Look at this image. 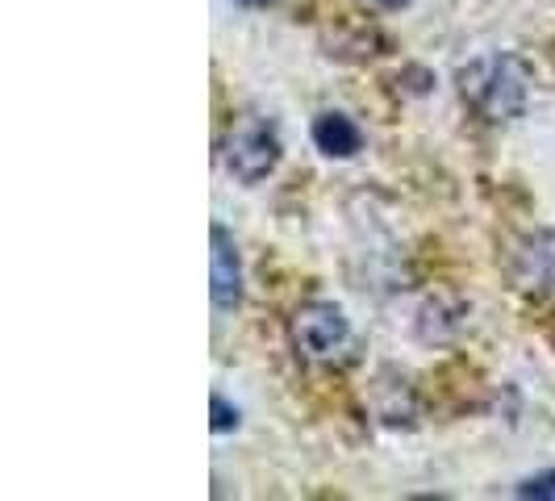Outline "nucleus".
Here are the masks:
<instances>
[{
  "label": "nucleus",
  "instance_id": "obj_8",
  "mask_svg": "<svg viewBox=\"0 0 555 501\" xmlns=\"http://www.w3.org/2000/svg\"><path fill=\"white\" fill-rule=\"evenodd\" d=\"M376 4H385V9H401V4H410V0H376Z\"/></svg>",
  "mask_w": 555,
  "mask_h": 501
},
{
  "label": "nucleus",
  "instance_id": "obj_5",
  "mask_svg": "<svg viewBox=\"0 0 555 501\" xmlns=\"http://www.w3.org/2000/svg\"><path fill=\"white\" fill-rule=\"evenodd\" d=\"M313 142H318V151L347 159V155L360 151L363 139H360V126H356L351 117H343V113H322V117L313 121Z\"/></svg>",
  "mask_w": 555,
  "mask_h": 501
},
{
  "label": "nucleus",
  "instance_id": "obj_1",
  "mask_svg": "<svg viewBox=\"0 0 555 501\" xmlns=\"http://www.w3.org/2000/svg\"><path fill=\"white\" fill-rule=\"evenodd\" d=\"M527 84H530L527 67H522V59L514 55L476 59V63H468L460 72L464 97L489 121H505V117H518V113L527 110Z\"/></svg>",
  "mask_w": 555,
  "mask_h": 501
},
{
  "label": "nucleus",
  "instance_id": "obj_9",
  "mask_svg": "<svg viewBox=\"0 0 555 501\" xmlns=\"http://www.w3.org/2000/svg\"><path fill=\"white\" fill-rule=\"evenodd\" d=\"M238 4H268V0H238Z\"/></svg>",
  "mask_w": 555,
  "mask_h": 501
},
{
  "label": "nucleus",
  "instance_id": "obj_6",
  "mask_svg": "<svg viewBox=\"0 0 555 501\" xmlns=\"http://www.w3.org/2000/svg\"><path fill=\"white\" fill-rule=\"evenodd\" d=\"M518 498H539V501H555V473L530 476L518 485Z\"/></svg>",
  "mask_w": 555,
  "mask_h": 501
},
{
  "label": "nucleus",
  "instance_id": "obj_4",
  "mask_svg": "<svg viewBox=\"0 0 555 501\" xmlns=\"http://www.w3.org/2000/svg\"><path fill=\"white\" fill-rule=\"evenodd\" d=\"M243 301V264H238V247L225 234L222 226H214V306L230 313Z\"/></svg>",
  "mask_w": 555,
  "mask_h": 501
},
{
  "label": "nucleus",
  "instance_id": "obj_7",
  "mask_svg": "<svg viewBox=\"0 0 555 501\" xmlns=\"http://www.w3.org/2000/svg\"><path fill=\"white\" fill-rule=\"evenodd\" d=\"M209 406H214V431H218V435L238 426V410H230V406H225L222 393H214V401H209Z\"/></svg>",
  "mask_w": 555,
  "mask_h": 501
},
{
  "label": "nucleus",
  "instance_id": "obj_2",
  "mask_svg": "<svg viewBox=\"0 0 555 501\" xmlns=\"http://www.w3.org/2000/svg\"><path fill=\"white\" fill-rule=\"evenodd\" d=\"M280 159V134L276 121L268 117H243L234 130H230V142H225V164L238 180H263Z\"/></svg>",
  "mask_w": 555,
  "mask_h": 501
},
{
  "label": "nucleus",
  "instance_id": "obj_3",
  "mask_svg": "<svg viewBox=\"0 0 555 501\" xmlns=\"http://www.w3.org/2000/svg\"><path fill=\"white\" fill-rule=\"evenodd\" d=\"M347 318L326 301H309L293 318V343L309 360H331L347 347Z\"/></svg>",
  "mask_w": 555,
  "mask_h": 501
}]
</instances>
